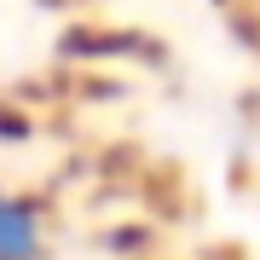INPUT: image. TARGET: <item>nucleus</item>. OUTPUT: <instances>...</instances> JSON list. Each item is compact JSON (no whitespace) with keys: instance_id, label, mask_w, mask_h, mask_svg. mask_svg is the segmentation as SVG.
Instances as JSON below:
<instances>
[{"instance_id":"f257e3e1","label":"nucleus","mask_w":260,"mask_h":260,"mask_svg":"<svg viewBox=\"0 0 260 260\" xmlns=\"http://www.w3.org/2000/svg\"><path fill=\"white\" fill-rule=\"evenodd\" d=\"M29 249H35V220L23 208L0 203V260H23Z\"/></svg>"}]
</instances>
